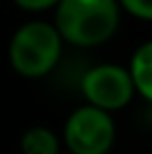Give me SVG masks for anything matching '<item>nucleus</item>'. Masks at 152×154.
<instances>
[{
  "mask_svg": "<svg viewBox=\"0 0 152 154\" xmlns=\"http://www.w3.org/2000/svg\"><path fill=\"white\" fill-rule=\"evenodd\" d=\"M121 14L119 0H58L54 7V27L65 45L92 49L114 38Z\"/></svg>",
  "mask_w": 152,
  "mask_h": 154,
  "instance_id": "obj_1",
  "label": "nucleus"
},
{
  "mask_svg": "<svg viewBox=\"0 0 152 154\" xmlns=\"http://www.w3.org/2000/svg\"><path fill=\"white\" fill-rule=\"evenodd\" d=\"M63 51H65V40L60 38L54 23L34 18L16 27L11 34L7 60L18 76L27 81H40L58 67Z\"/></svg>",
  "mask_w": 152,
  "mask_h": 154,
  "instance_id": "obj_2",
  "label": "nucleus"
},
{
  "mask_svg": "<svg viewBox=\"0 0 152 154\" xmlns=\"http://www.w3.org/2000/svg\"><path fill=\"white\" fill-rule=\"evenodd\" d=\"M60 141L70 154H110L116 141L114 116L83 103L67 114Z\"/></svg>",
  "mask_w": 152,
  "mask_h": 154,
  "instance_id": "obj_3",
  "label": "nucleus"
},
{
  "mask_svg": "<svg viewBox=\"0 0 152 154\" xmlns=\"http://www.w3.org/2000/svg\"><path fill=\"white\" fill-rule=\"evenodd\" d=\"M78 89L87 105L110 114L125 109L137 96L128 65L121 63H96L87 67L78 81Z\"/></svg>",
  "mask_w": 152,
  "mask_h": 154,
  "instance_id": "obj_4",
  "label": "nucleus"
},
{
  "mask_svg": "<svg viewBox=\"0 0 152 154\" xmlns=\"http://www.w3.org/2000/svg\"><path fill=\"white\" fill-rule=\"evenodd\" d=\"M128 72H130L137 96H141L145 103L152 105V38L143 40L132 51L128 63Z\"/></svg>",
  "mask_w": 152,
  "mask_h": 154,
  "instance_id": "obj_5",
  "label": "nucleus"
},
{
  "mask_svg": "<svg viewBox=\"0 0 152 154\" xmlns=\"http://www.w3.org/2000/svg\"><path fill=\"white\" fill-rule=\"evenodd\" d=\"M20 154H60L63 141L60 134H56L47 125H31L20 134L18 141Z\"/></svg>",
  "mask_w": 152,
  "mask_h": 154,
  "instance_id": "obj_6",
  "label": "nucleus"
},
{
  "mask_svg": "<svg viewBox=\"0 0 152 154\" xmlns=\"http://www.w3.org/2000/svg\"><path fill=\"white\" fill-rule=\"evenodd\" d=\"M119 7L141 23H152V0H119Z\"/></svg>",
  "mask_w": 152,
  "mask_h": 154,
  "instance_id": "obj_7",
  "label": "nucleus"
},
{
  "mask_svg": "<svg viewBox=\"0 0 152 154\" xmlns=\"http://www.w3.org/2000/svg\"><path fill=\"white\" fill-rule=\"evenodd\" d=\"M11 2L27 14H43V11H51L58 5V0H11Z\"/></svg>",
  "mask_w": 152,
  "mask_h": 154,
  "instance_id": "obj_8",
  "label": "nucleus"
},
{
  "mask_svg": "<svg viewBox=\"0 0 152 154\" xmlns=\"http://www.w3.org/2000/svg\"><path fill=\"white\" fill-rule=\"evenodd\" d=\"M60 154H70V152H60Z\"/></svg>",
  "mask_w": 152,
  "mask_h": 154,
  "instance_id": "obj_9",
  "label": "nucleus"
}]
</instances>
